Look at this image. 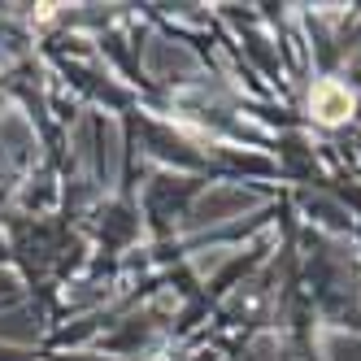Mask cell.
Returning <instances> with one entry per match:
<instances>
[{"label": "cell", "mask_w": 361, "mask_h": 361, "mask_svg": "<svg viewBox=\"0 0 361 361\" xmlns=\"http://www.w3.org/2000/svg\"><path fill=\"white\" fill-rule=\"evenodd\" d=\"M318 114H322L326 122H340V118L348 114V92H340L335 83L318 87Z\"/></svg>", "instance_id": "1"}]
</instances>
